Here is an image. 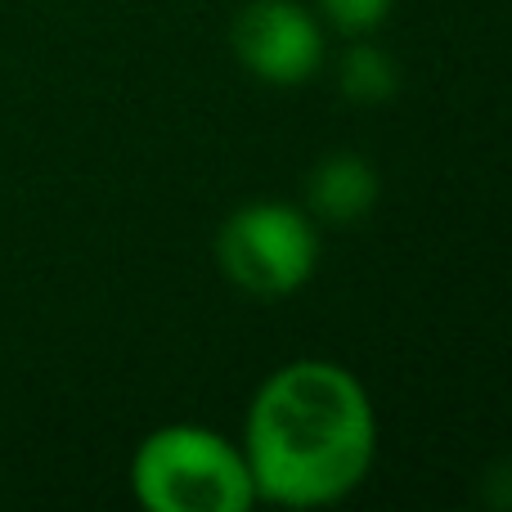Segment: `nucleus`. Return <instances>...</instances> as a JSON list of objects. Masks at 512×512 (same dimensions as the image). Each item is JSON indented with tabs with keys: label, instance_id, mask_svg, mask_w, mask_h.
I'll list each match as a JSON object with an SVG mask.
<instances>
[{
	"label": "nucleus",
	"instance_id": "nucleus-2",
	"mask_svg": "<svg viewBox=\"0 0 512 512\" xmlns=\"http://www.w3.org/2000/svg\"><path fill=\"white\" fill-rule=\"evenodd\" d=\"M131 490L149 512H248L256 504L243 445L203 423L153 427L131 454Z\"/></svg>",
	"mask_w": 512,
	"mask_h": 512
},
{
	"label": "nucleus",
	"instance_id": "nucleus-3",
	"mask_svg": "<svg viewBox=\"0 0 512 512\" xmlns=\"http://www.w3.org/2000/svg\"><path fill=\"white\" fill-rule=\"evenodd\" d=\"M221 274L239 292L256 301H279L306 288L319 265V230L315 216L292 203L256 198L225 216L216 234Z\"/></svg>",
	"mask_w": 512,
	"mask_h": 512
},
{
	"label": "nucleus",
	"instance_id": "nucleus-4",
	"mask_svg": "<svg viewBox=\"0 0 512 512\" xmlns=\"http://www.w3.org/2000/svg\"><path fill=\"white\" fill-rule=\"evenodd\" d=\"M230 45L265 86H301L324 68V27L301 0H248L234 18Z\"/></svg>",
	"mask_w": 512,
	"mask_h": 512
},
{
	"label": "nucleus",
	"instance_id": "nucleus-1",
	"mask_svg": "<svg viewBox=\"0 0 512 512\" xmlns=\"http://www.w3.org/2000/svg\"><path fill=\"white\" fill-rule=\"evenodd\" d=\"M256 499L328 508L364 486L378 459V414L337 360H292L256 387L243 427Z\"/></svg>",
	"mask_w": 512,
	"mask_h": 512
},
{
	"label": "nucleus",
	"instance_id": "nucleus-7",
	"mask_svg": "<svg viewBox=\"0 0 512 512\" xmlns=\"http://www.w3.org/2000/svg\"><path fill=\"white\" fill-rule=\"evenodd\" d=\"M324 23H333L346 36H364L373 27L387 23V14L396 9V0H315Z\"/></svg>",
	"mask_w": 512,
	"mask_h": 512
},
{
	"label": "nucleus",
	"instance_id": "nucleus-6",
	"mask_svg": "<svg viewBox=\"0 0 512 512\" xmlns=\"http://www.w3.org/2000/svg\"><path fill=\"white\" fill-rule=\"evenodd\" d=\"M337 86H342V95L355 99V104H387L400 90V68L382 45L360 41L337 63Z\"/></svg>",
	"mask_w": 512,
	"mask_h": 512
},
{
	"label": "nucleus",
	"instance_id": "nucleus-5",
	"mask_svg": "<svg viewBox=\"0 0 512 512\" xmlns=\"http://www.w3.org/2000/svg\"><path fill=\"white\" fill-rule=\"evenodd\" d=\"M378 171L360 153H328L306 176V207L315 221L355 225L378 207Z\"/></svg>",
	"mask_w": 512,
	"mask_h": 512
}]
</instances>
